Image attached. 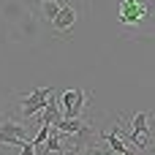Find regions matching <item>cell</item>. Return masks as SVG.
Returning a JSON list of instances; mask_svg holds the SVG:
<instances>
[{
	"mask_svg": "<svg viewBox=\"0 0 155 155\" xmlns=\"http://www.w3.org/2000/svg\"><path fill=\"white\" fill-rule=\"evenodd\" d=\"M90 155H106V153H101V150H90Z\"/></svg>",
	"mask_w": 155,
	"mask_h": 155,
	"instance_id": "10",
	"label": "cell"
},
{
	"mask_svg": "<svg viewBox=\"0 0 155 155\" xmlns=\"http://www.w3.org/2000/svg\"><path fill=\"white\" fill-rule=\"evenodd\" d=\"M0 142L8 144V147H22L25 142H33V136H30V131H27L22 123L3 120V123H0Z\"/></svg>",
	"mask_w": 155,
	"mask_h": 155,
	"instance_id": "3",
	"label": "cell"
},
{
	"mask_svg": "<svg viewBox=\"0 0 155 155\" xmlns=\"http://www.w3.org/2000/svg\"><path fill=\"white\" fill-rule=\"evenodd\" d=\"M63 3H65V0H57V3H44V5H41V16H44L46 22H52V19H54V16L60 14Z\"/></svg>",
	"mask_w": 155,
	"mask_h": 155,
	"instance_id": "7",
	"label": "cell"
},
{
	"mask_svg": "<svg viewBox=\"0 0 155 155\" xmlns=\"http://www.w3.org/2000/svg\"><path fill=\"white\" fill-rule=\"evenodd\" d=\"M22 155H35V147H33V142H25V144H22Z\"/></svg>",
	"mask_w": 155,
	"mask_h": 155,
	"instance_id": "9",
	"label": "cell"
},
{
	"mask_svg": "<svg viewBox=\"0 0 155 155\" xmlns=\"http://www.w3.org/2000/svg\"><path fill=\"white\" fill-rule=\"evenodd\" d=\"M27 3H30V11H33V14H38L44 3H57V0H27Z\"/></svg>",
	"mask_w": 155,
	"mask_h": 155,
	"instance_id": "8",
	"label": "cell"
},
{
	"mask_svg": "<svg viewBox=\"0 0 155 155\" xmlns=\"http://www.w3.org/2000/svg\"><path fill=\"white\" fill-rule=\"evenodd\" d=\"M74 22H76V11H74V5L65 0V3H63V8H60V14L52 19V27H54L57 33H65V30H71V27H74Z\"/></svg>",
	"mask_w": 155,
	"mask_h": 155,
	"instance_id": "5",
	"label": "cell"
},
{
	"mask_svg": "<svg viewBox=\"0 0 155 155\" xmlns=\"http://www.w3.org/2000/svg\"><path fill=\"white\" fill-rule=\"evenodd\" d=\"M153 11L150 3H136V0H120V25H142L144 16Z\"/></svg>",
	"mask_w": 155,
	"mask_h": 155,
	"instance_id": "4",
	"label": "cell"
},
{
	"mask_svg": "<svg viewBox=\"0 0 155 155\" xmlns=\"http://www.w3.org/2000/svg\"><path fill=\"white\" fill-rule=\"evenodd\" d=\"M87 98H90V93H87L84 87H71V90H65L63 98H60V101H63V117H65V120L82 117Z\"/></svg>",
	"mask_w": 155,
	"mask_h": 155,
	"instance_id": "2",
	"label": "cell"
},
{
	"mask_svg": "<svg viewBox=\"0 0 155 155\" xmlns=\"http://www.w3.org/2000/svg\"><path fill=\"white\" fill-rule=\"evenodd\" d=\"M49 95H52V87H35V90L25 93V95H22V109H19V112H22V117H27V120L38 117V112H44V109H46Z\"/></svg>",
	"mask_w": 155,
	"mask_h": 155,
	"instance_id": "1",
	"label": "cell"
},
{
	"mask_svg": "<svg viewBox=\"0 0 155 155\" xmlns=\"http://www.w3.org/2000/svg\"><path fill=\"white\" fill-rule=\"evenodd\" d=\"M101 139L109 144V150H112L114 155H134V153H131V147L120 139V134H117L114 128H112V131H104V134H101Z\"/></svg>",
	"mask_w": 155,
	"mask_h": 155,
	"instance_id": "6",
	"label": "cell"
}]
</instances>
